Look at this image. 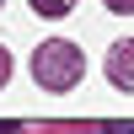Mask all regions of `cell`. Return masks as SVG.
<instances>
[{"instance_id": "277c9868", "label": "cell", "mask_w": 134, "mask_h": 134, "mask_svg": "<svg viewBox=\"0 0 134 134\" xmlns=\"http://www.w3.org/2000/svg\"><path fill=\"white\" fill-rule=\"evenodd\" d=\"M5 75H11V59H5V48H0V86H5Z\"/></svg>"}, {"instance_id": "ba28073f", "label": "cell", "mask_w": 134, "mask_h": 134, "mask_svg": "<svg viewBox=\"0 0 134 134\" xmlns=\"http://www.w3.org/2000/svg\"><path fill=\"white\" fill-rule=\"evenodd\" d=\"M102 134H118V124H107V129H102Z\"/></svg>"}, {"instance_id": "52a82bcc", "label": "cell", "mask_w": 134, "mask_h": 134, "mask_svg": "<svg viewBox=\"0 0 134 134\" xmlns=\"http://www.w3.org/2000/svg\"><path fill=\"white\" fill-rule=\"evenodd\" d=\"M118 134H134V124H118Z\"/></svg>"}, {"instance_id": "9c48e42d", "label": "cell", "mask_w": 134, "mask_h": 134, "mask_svg": "<svg viewBox=\"0 0 134 134\" xmlns=\"http://www.w3.org/2000/svg\"><path fill=\"white\" fill-rule=\"evenodd\" d=\"M0 5H5V0H0Z\"/></svg>"}, {"instance_id": "5b68a950", "label": "cell", "mask_w": 134, "mask_h": 134, "mask_svg": "<svg viewBox=\"0 0 134 134\" xmlns=\"http://www.w3.org/2000/svg\"><path fill=\"white\" fill-rule=\"evenodd\" d=\"M107 5H113V11H134V0H107Z\"/></svg>"}, {"instance_id": "7a4b0ae2", "label": "cell", "mask_w": 134, "mask_h": 134, "mask_svg": "<svg viewBox=\"0 0 134 134\" xmlns=\"http://www.w3.org/2000/svg\"><path fill=\"white\" fill-rule=\"evenodd\" d=\"M107 75H113V86H134V43H118L107 54Z\"/></svg>"}, {"instance_id": "3957f363", "label": "cell", "mask_w": 134, "mask_h": 134, "mask_svg": "<svg viewBox=\"0 0 134 134\" xmlns=\"http://www.w3.org/2000/svg\"><path fill=\"white\" fill-rule=\"evenodd\" d=\"M32 11H38V16H70L75 0H32Z\"/></svg>"}, {"instance_id": "6da1fadb", "label": "cell", "mask_w": 134, "mask_h": 134, "mask_svg": "<svg viewBox=\"0 0 134 134\" xmlns=\"http://www.w3.org/2000/svg\"><path fill=\"white\" fill-rule=\"evenodd\" d=\"M81 70H86L81 48H75V43H64V38L43 43V48L32 54V75H38V81L48 86V91H70V86L81 81Z\"/></svg>"}, {"instance_id": "8992f818", "label": "cell", "mask_w": 134, "mask_h": 134, "mask_svg": "<svg viewBox=\"0 0 134 134\" xmlns=\"http://www.w3.org/2000/svg\"><path fill=\"white\" fill-rule=\"evenodd\" d=\"M0 134H16V124H0Z\"/></svg>"}]
</instances>
